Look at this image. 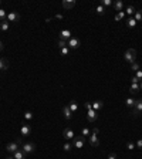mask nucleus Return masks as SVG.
<instances>
[{
  "mask_svg": "<svg viewBox=\"0 0 142 159\" xmlns=\"http://www.w3.org/2000/svg\"><path fill=\"white\" fill-rule=\"evenodd\" d=\"M124 60L128 64H134L137 61V50L135 48H128L124 54Z\"/></svg>",
  "mask_w": 142,
  "mask_h": 159,
  "instance_id": "f257e3e1",
  "label": "nucleus"
},
{
  "mask_svg": "<svg viewBox=\"0 0 142 159\" xmlns=\"http://www.w3.org/2000/svg\"><path fill=\"white\" fill-rule=\"evenodd\" d=\"M21 151H23L26 155L34 154V151H36V143H34V142H26V143H23V146H21Z\"/></svg>",
  "mask_w": 142,
  "mask_h": 159,
  "instance_id": "f03ea898",
  "label": "nucleus"
},
{
  "mask_svg": "<svg viewBox=\"0 0 142 159\" xmlns=\"http://www.w3.org/2000/svg\"><path fill=\"white\" fill-rule=\"evenodd\" d=\"M141 114H142V98H139V100H137V102H135V105H134L132 115H134V117H138V115H141Z\"/></svg>",
  "mask_w": 142,
  "mask_h": 159,
  "instance_id": "7ed1b4c3",
  "label": "nucleus"
},
{
  "mask_svg": "<svg viewBox=\"0 0 142 159\" xmlns=\"http://www.w3.org/2000/svg\"><path fill=\"white\" fill-rule=\"evenodd\" d=\"M80 46H81V43H80V40L75 38V37H71L70 40L67 41V47H68V48H74V50H75V48H78Z\"/></svg>",
  "mask_w": 142,
  "mask_h": 159,
  "instance_id": "20e7f679",
  "label": "nucleus"
},
{
  "mask_svg": "<svg viewBox=\"0 0 142 159\" xmlns=\"http://www.w3.org/2000/svg\"><path fill=\"white\" fill-rule=\"evenodd\" d=\"M9 23H17L18 20H20V14H18L17 12H10V13H7V18H6Z\"/></svg>",
  "mask_w": 142,
  "mask_h": 159,
  "instance_id": "39448f33",
  "label": "nucleus"
},
{
  "mask_svg": "<svg viewBox=\"0 0 142 159\" xmlns=\"http://www.w3.org/2000/svg\"><path fill=\"white\" fill-rule=\"evenodd\" d=\"M84 145H85V136H77L75 139H74V146L77 148V149H81V148H84Z\"/></svg>",
  "mask_w": 142,
  "mask_h": 159,
  "instance_id": "423d86ee",
  "label": "nucleus"
},
{
  "mask_svg": "<svg viewBox=\"0 0 142 159\" xmlns=\"http://www.w3.org/2000/svg\"><path fill=\"white\" fill-rule=\"evenodd\" d=\"M97 119H98V112H97V111H94V109L87 111V121H88V122H94V121H97Z\"/></svg>",
  "mask_w": 142,
  "mask_h": 159,
  "instance_id": "0eeeda50",
  "label": "nucleus"
},
{
  "mask_svg": "<svg viewBox=\"0 0 142 159\" xmlns=\"http://www.w3.org/2000/svg\"><path fill=\"white\" fill-rule=\"evenodd\" d=\"M31 134V126L29 124H23L21 125V129H20V135L21 136H29Z\"/></svg>",
  "mask_w": 142,
  "mask_h": 159,
  "instance_id": "6e6552de",
  "label": "nucleus"
},
{
  "mask_svg": "<svg viewBox=\"0 0 142 159\" xmlns=\"http://www.w3.org/2000/svg\"><path fill=\"white\" fill-rule=\"evenodd\" d=\"M6 151H7L9 154H14V152H17L18 151V142H10V143H7Z\"/></svg>",
  "mask_w": 142,
  "mask_h": 159,
  "instance_id": "1a4fd4ad",
  "label": "nucleus"
},
{
  "mask_svg": "<svg viewBox=\"0 0 142 159\" xmlns=\"http://www.w3.org/2000/svg\"><path fill=\"white\" fill-rule=\"evenodd\" d=\"M63 136H64L67 141L74 139V131H72L71 128H66V129H64V132H63Z\"/></svg>",
  "mask_w": 142,
  "mask_h": 159,
  "instance_id": "9d476101",
  "label": "nucleus"
},
{
  "mask_svg": "<svg viewBox=\"0 0 142 159\" xmlns=\"http://www.w3.org/2000/svg\"><path fill=\"white\" fill-rule=\"evenodd\" d=\"M88 138H89L88 141H89V145H91V146L97 148V146L100 145V139H98V136H97L95 134H91V135H89Z\"/></svg>",
  "mask_w": 142,
  "mask_h": 159,
  "instance_id": "9b49d317",
  "label": "nucleus"
},
{
  "mask_svg": "<svg viewBox=\"0 0 142 159\" xmlns=\"http://www.w3.org/2000/svg\"><path fill=\"white\" fill-rule=\"evenodd\" d=\"M112 7H114V10L118 13V12H122L124 10V1L122 0H117V1H114L112 3Z\"/></svg>",
  "mask_w": 142,
  "mask_h": 159,
  "instance_id": "f8f14e48",
  "label": "nucleus"
},
{
  "mask_svg": "<svg viewBox=\"0 0 142 159\" xmlns=\"http://www.w3.org/2000/svg\"><path fill=\"white\" fill-rule=\"evenodd\" d=\"M58 38H60V40H66V41H68V40L71 38V31L70 30H61Z\"/></svg>",
  "mask_w": 142,
  "mask_h": 159,
  "instance_id": "ddd939ff",
  "label": "nucleus"
},
{
  "mask_svg": "<svg viewBox=\"0 0 142 159\" xmlns=\"http://www.w3.org/2000/svg\"><path fill=\"white\" fill-rule=\"evenodd\" d=\"M74 6H75V0H64L63 1V7L66 10H71Z\"/></svg>",
  "mask_w": 142,
  "mask_h": 159,
  "instance_id": "4468645a",
  "label": "nucleus"
},
{
  "mask_svg": "<svg viewBox=\"0 0 142 159\" xmlns=\"http://www.w3.org/2000/svg\"><path fill=\"white\" fill-rule=\"evenodd\" d=\"M63 114H64V118L68 119V121L72 118V112H71V109L68 108V105H66L64 108H63Z\"/></svg>",
  "mask_w": 142,
  "mask_h": 159,
  "instance_id": "2eb2a0df",
  "label": "nucleus"
},
{
  "mask_svg": "<svg viewBox=\"0 0 142 159\" xmlns=\"http://www.w3.org/2000/svg\"><path fill=\"white\" fill-rule=\"evenodd\" d=\"M102 108H104V102H102V101H94V102H92V109H94V111L98 112V111H101Z\"/></svg>",
  "mask_w": 142,
  "mask_h": 159,
  "instance_id": "dca6fc26",
  "label": "nucleus"
},
{
  "mask_svg": "<svg viewBox=\"0 0 142 159\" xmlns=\"http://www.w3.org/2000/svg\"><path fill=\"white\" fill-rule=\"evenodd\" d=\"M9 68V61L6 60V58H0V71H6Z\"/></svg>",
  "mask_w": 142,
  "mask_h": 159,
  "instance_id": "f3484780",
  "label": "nucleus"
},
{
  "mask_svg": "<svg viewBox=\"0 0 142 159\" xmlns=\"http://www.w3.org/2000/svg\"><path fill=\"white\" fill-rule=\"evenodd\" d=\"M9 27H10V23H9L7 20L0 21V30H1V31H7V30H9Z\"/></svg>",
  "mask_w": 142,
  "mask_h": 159,
  "instance_id": "a211bd4d",
  "label": "nucleus"
},
{
  "mask_svg": "<svg viewBox=\"0 0 142 159\" xmlns=\"http://www.w3.org/2000/svg\"><path fill=\"white\" fill-rule=\"evenodd\" d=\"M13 158H14V159H26V154H24L21 149H18L17 152H14V154H13Z\"/></svg>",
  "mask_w": 142,
  "mask_h": 159,
  "instance_id": "6ab92c4d",
  "label": "nucleus"
},
{
  "mask_svg": "<svg viewBox=\"0 0 142 159\" xmlns=\"http://www.w3.org/2000/svg\"><path fill=\"white\" fill-rule=\"evenodd\" d=\"M126 26H128V29H134V27L137 26V20L134 17H128V20H126Z\"/></svg>",
  "mask_w": 142,
  "mask_h": 159,
  "instance_id": "aec40b11",
  "label": "nucleus"
},
{
  "mask_svg": "<svg viewBox=\"0 0 142 159\" xmlns=\"http://www.w3.org/2000/svg\"><path fill=\"white\" fill-rule=\"evenodd\" d=\"M135 102H137V100H135V98H132V97H129V98H126V100H125V105L129 106V108H134Z\"/></svg>",
  "mask_w": 142,
  "mask_h": 159,
  "instance_id": "412c9836",
  "label": "nucleus"
},
{
  "mask_svg": "<svg viewBox=\"0 0 142 159\" xmlns=\"http://www.w3.org/2000/svg\"><path fill=\"white\" fill-rule=\"evenodd\" d=\"M129 91H131V94H137V92H139V91H141V87H139V84H131V87H129Z\"/></svg>",
  "mask_w": 142,
  "mask_h": 159,
  "instance_id": "4be33fe9",
  "label": "nucleus"
},
{
  "mask_svg": "<svg viewBox=\"0 0 142 159\" xmlns=\"http://www.w3.org/2000/svg\"><path fill=\"white\" fill-rule=\"evenodd\" d=\"M95 12H97L100 16H104V14H105V7H104L102 4H98V6L95 7Z\"/></svg>",
  "mask_w": 142,
  "mask_h": 159,
  "instance_id": "5701e85b",
  "label": "nucleus"
},
{
  "mask_svg": "<svg viewBox=\"0 0 142 159\" xmlns=\"http://www.w3.org/2000/svg\"><path fill=\"white\" fill-rule=\"evenodd\" d=\"M135 7L134 6H128L126 9H125V14H128V16H132V14H135Z\"/></svg>",
  "mask_w": 142,
  "mask_h": 159,
  "instance_id": "b1692460",
  "label": "nucleus"
},
{
  "mask_svg": "<svg viewBox=\"0 0 142 159\" xmlns=\"http://www.w3.org/2000/svg\"><path fill=\"white\" fill-rule=\"evenodd\" d=\"M68 108L71 109V112H77L78 111V104L75 101H71L70 104H68Z\"/></svg>",
  "mask_w": 142,
  "mask_h": 159,
  "instance_id": "393cba45",
  "label": "nucleus"
},
{
  "mask_svg": "<svg viewBox=\"0 0 142 159\" xmlns=\"http://www.w3.org/2000/svg\"><path fill=\"white\" fill-rule=\"evenodd\" d=\"M134 18H135L137 21H141L142 20V10H137L135 14H134Z\"/></svg>",
  "mask_w": 142,
  "mask_h": 159,
  "instance_id": "a878e982",
  "label": "nucleus"
},
{
  "mask_svg": "<svg viewBox=\"0 0 142 159\" xmlns=\"http://www.w3.org/2000/svg\"><path fill=\"white\" fill-rule=\"evenodd\" d=\"M124 17H125V12H118V13L115 14V20H117V21H121Z\"/></svg>",
  "mask_w": 142,
  "mask_h": 159,
  "instance_id": "bb28decb",
  "label": "nucleus"
},
{
  "mask_svg": "<svg viewBox=\"0 0 142 159\" xmlns=\"http://www.w3.org/2000/svg\"><path fill=\"white\" fill-rule=\"evenodd\" d=\"M6 18H7L6 10H4V9H0V21H3V20H6Z\"/></svg>",
  "mask_w": 142,
  "mask_h": 159,
  "instance_id": "cd10ccee",
  "label": "nucleus"
},
{
  "mask_svg": "<svg viewBox=\"0 0 142 159\" xmlns=\"http://www.w3.org/2000/svg\"><path fill=\"white\" fill-rule=\"evenodd\" d=\"M57 44H58V47H60V48H64V47H67V41H66V40H60V38H58Z\"/></svg>",
  "mask_w": 142,
  "mask_h": 159,
  "instance_id": "c85d7f7f",
  "label": "nucleus"
},
{
  "mask_svg": "<svg viewBox=\"0 0 142 159\" xmlns=\"http://www.w3.org/2000/svg\"><path fill=\"white\" fill-rule=\"evenodd\" d=\"M131 70L134 71V72H137V71H139V70H141V67H139V64H138V63L135 61V63H134V64L131 66Z\"/></svg>",
  "mask_w": 142,
  "mask_h": 159,
  "instance_id": "c756f323",
  "label": "nucleus"
},
{
  "mask_svg": "<svg viewBox=\"0 0 142 159\" xmlns=\"http://www.w3.org/2000/svg\"><path fill=\"white\" fill-rule=\"evenodd\" d=\"M81 135H83V136H89V135H91V131H89L88 128H83V129H81Z\"/></svg>",
  "mask_w": 142,
  "mask_h": 159,
  "instance_id": "7c9ffc66",
  "label": "nucleus"
},
{
  "mask_svg": "<svg viewBox=\"0 0 142 159\" xmlns=\"http://www.w3.org/2000/svg\"><path fill=\"white\" fill-rule=\"evenodd\" d=\"M24 119H27V121L33 119V114H31L30 111H26V112H24Z\"/></svg>",
  "mask_w": 142,
  "mask_h": 159,
  "instance_id": "2f4dec72",
  "label": "nucleus"
},
{
  "mask_svg": "<svg viewBox=\"0 0 142 159\" xmlns=\"http://www.w3.org/2000/svg\"><path fill=\"white\" fill-rule=\"evenodd\" d=\"M112 3H114L112 0H102V1H101V4H102L104 7H108V6H112Z\"/></svg>",
  "mask_w": 142,
  "mask_h": 159,
  "instance_id": "473e14b6",
  "label": "nucleus"
},
{
  "mask_svg": "<svg viewBox=\"0 0 142 159\" xmlns=\"http://www.w3.org/2000/svg\"><path fill=\"white\" fill-rule=\"evenodd\" d=\"M71 148H72V146H71V143H70V142H66V143H64V146H63V149H64L66 152H70V151H71Z\"/></svg>",
  "mask_w": 142,
  "mask_h": 159,
  "instance_id": "72a5a7b5",
  "label": "nucleus"
},
{
  "mask_svg": "<svg viewBox=\"0 0 142 159\" xmlns=\"http://www.w3.org/2000/svg\"><path fill=\"white\" fill-rule=\"evenodd\" d=\"M60 53L63 54V55H68V53H70V48H68V47H64V48H60Z\"/></svg>",
  "mask_w": 142,
  "mask_h": 159,
  "instance_id": "f704fd0d",
  "label": "nucleus"
},
{
  "mask_svg": "<svg viewBox=\"0 0 142 159\" xmlns=\"http://www.w3.org/2000/svg\"><path fill=\"white\" fill-rule=\"evenodd\" d=\"M126 148H128L129 151H132V149H135V143H134L132 141H129L128 143H126Z\"/></svg>",
  "mask_w": 142,
  "mask_h": 159,
  "instance_id": "c9c22d12",
  "label": "nucleus"
},
{
  "mask_svg": "<svg viewBox=\"0 0 142 159\" xmlns=\"http://www.w3.org/2000/svg\"><path fill=\"white\" fill-rule=\"evenodd\" d=\"M135 77H137L138 80H141V81H142V70L137 71V72H135Z\"/></svg>",
  "mask_w": 142,
  "mask_h": 159,
  "instance_id": "e433bc0d",
  "label": "nucleus"
},
{
  "mask_svg": "<svg viewBox=\"0 0 142 159\" xmlns=\"http://www.w3.org/2000/svg\"><path fill=\"white\" fill-rule=\"evenodd\" d=\"M131 84H139V80H138V78L134 75V77L131 78Z\"/></svg>",
  "mask_w": 142,
  "mask_h": 159,
  "instance_id": "4c0bfd02",
  "label": "nucleus"
},
{
  "mask_svg": "<svg viewBox=\"0 0 142 159\" xmlns=\"http://www.w3.org/2000/svg\"><path fill=\"white\" fill-rule=\"evenodd\" d=\"M135 146L139 148V149H142V139H138V141L135 142Z\"/></svg>",
  "mask_w": 142,
  "mask_h": 159,
  "instance_id": "58836bf2",
  "label": "nucleus"
},
{
  "mask_svg": "<svg viewBox=\"0 0 142 159\" xmlns=\"http://www.w3.org/2000/svg\"><path fill=\"white\" fill-rule=\"evenodd\" d=\"M84 106H85V108L89 111V109H92V102H85V105H84Z\"/></svg>",
  "mask_w": 142,
  "mask_h": 159,
  "instance_id": "ea45409f",
  "label": "nucleus"
},
{
  "mask_svg": "<svg viewBox=\"0 0 142 159\" xmlns=\"http://www.w3.org/2000/svg\"><path fill=\"white\" fill-rule=\"evenodd\" d=\"M108 159H117V155H115V154H109V155H108Z\"/></svg>",
  "mask_w": 142,
  "mask_h": 159,
  "instance_id": "a19ab883",
  "label": "nucleus"
},
{
  "mask_svg": "<svg viewBox=\"0 0 142 159\" xmlns=\"http://www.w3.org/2000/svg\"><path fill=\"white\" fill-rule=\"evenodd\" d=\"M91 134H95V135H97V134H98V129H97V128H94V129L91 131Z\"/></svg>",
  "mask_w": 142,
  "mask_h": 159,
  "instance_id": "79ce46f5",
  "label": "nucleus"
},
{
  "mask_svg": "<svg viewBox=\"0 0 142 159\" xmlns=\"http://www.w3.org/2000/svg\"><path fill=\"white\" fill-rule=\"evenodd\" d=\"M3 48H4V46H3V43H1V40H0V51H1Z\"/></svg>",
  "mask_w": 142,
  "mask_h": 159,
  "instance_id": "37998d69",
  "label": "nucleus"
},
{
  "mask_svg": "<svg viewBox=\"0 0 142 159\" xmlns=\"http://www.w3.org/2000/svg\"><path fill=\"white\" fill-rule=\"evenodd\" d=\"M55 18H60V20H61V18H63V16H61V14H55Z\"/></svg>",
  "mask_w": 142,
  "mask_h": 159,
  "instance_id": "c03bdc74",
  "label": "nucleus"
},
{
  "mask_svg": "<svg viewBox=\"0 0 142 159\" xmlns=\"http://www.w3.org/2000/svg\"><path fill=\"white\" fill-rule=\"evenodd\" d=\"M6 159H14V158L13 156H9V158H6Z\"/></svg>",
  "mask_w": 142,
  "mask_h": 159,
  "instance_id": "a18cd8bd",
  "label": "nucleus"
},
{
  "mask_svg": "<svg viewBox=\"0 0 142 159\" xmlns=\"http://www.w3.org/2000/svg\"><path fill=\"white\" fill-rule=\"evenodd\" d=\"M139 87H141V91H142V81H141V84H139Z\"/></svg>",
  "mask_w": 142,
  "mask_h": 159,
  "instance_id": "49530a36",
  "label": "nucleus"
}]
</instances>
